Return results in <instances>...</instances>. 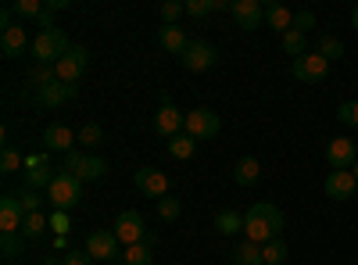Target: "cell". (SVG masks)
<instances>
[{
  "label": "cell",
  "mask_w": 358,
  "mask_h": 265,
  "mask_svg": "<svg viewBox=\"0 0 358 265\" xmlns=\"http://www.w3.org/2000/svg\"><path fill=\"white\" fill-rule=\"evenodd\" d=\"M194 136L190 133H176L172 140H169V155L172 158H179V162H187V158H194Z\"/></svg>",
  "instance_id": "obj_24"
},
{
  "label": "cell",
  "mask_w": 358,
  "mask_h": 265,
  "mask_svg": "<svg viewBox=\"0 0 358 265\" xmlns=\"http://www.w3.org/2000/svg\"><path fill=\"white\" fill-rule=\"evenodd\" d=\"M62 265H94V258H90L86 251H69V255L62 258Z\"/></svg>",
  "instance_id": "obj_43"
},
{
  "label": "cell",
  "mask_w": 358,
  "mask_h": 265,
  "mask_svg": "<svg viewBox=\"0 0 358 265\" xmlns=\"http://www.w3.org/2000/svg\"><path fill=\"white\" fill-rule=\"evenodd\" d=\"M25 50H33V43H29V33L22 29V22L8 25L4 33H0V54L4 57H22Z\"/></svg>",
  "instance_id": "obj_16"
},
{
  "label": "cell",
  "mask_w": 358,
  "mask_h": 265,
  "mask_svg": "<svg viewBox=\"0 0 358 265\" xmlns=\"http://www.w3.org/2000/svg\"><path fill=\"white\" fill-rule=\"evenodd\" d=\"M86 162H90V155H83V151H69V155L62 158V172H72V176H83V169H86Z\"/></svg>",
  "instance_id": "obj_33"
},
{
  "label": "cell",
  "mask_w": 358,
  "mask_h": 265,
  "mask_svg": "<svg viewBox=\"0 0 358 265\" xmlns=\"http://www.w3.org/2000/svg\"><path fill=\"white\" fill-rule=\"evenodd\" d=\"M122 262L126 265H151L155 262V251H151V244H147V241H140V244L126 248V258Z\"/></svg>",
  "instance_id": "obj_27"
},
{
  "label": "cell",
  "mask_w": 358,
  "mask_h": 265,
  "mask_svg": "<svg viewBox=\"0 0 358 265\" xmlns=\"http://www.w3.org/2000/svg\"><path fill=\"white\" fill-rule=\"evenodd\" d=\"M36 25H40V33H47V29H57V25H54V11L43 8V15L36 18Z\"/></svg>",
  "instance_id": "obj_45"
},
{
  "label": "cell",
  "mask_w": 358,
  "mask_h": 265,
  "mask_svg": "<svg viewBox=\"0 0 358 265\" xmlns=\"http://www.w3.org/2000/svg\"><path fill=\"white\" fill-rule=\"evenodd\" d=\"M326 162H330L334 172H348L355 162H358V147L351 136H334L330 143H326Z\"/></svg>",
  "instance_id": "obj_7"
},
{
  "label": "cell",
  "mask_w": 358,
  "mask_h": 265,
  "mask_svg": "<svg viewBox=\"0 0 358 265\" xmlns=\"http://www.w3.org/2000/svg\"><path fill=\"white\" fill-rule=\"evenodd\" d=\"M11 15H15L11 8H4V11H0V25H4V29H8V25H15V22H11Z\"/></svg>",
  "instance_id": "obj_47"
},
{
  "label": "cell",
  "mask_w": 358,
  "mask_h": 265,
  "mask_svg": "<svg viewBox=\"0 0 358 265\" xmlns=\"http://www.w3.org/2000/svg\"><path fill=\"white\" fill-rule=\"evenodd\" d=\"M280 229H283V212L276 208L273 201L251 204V212L244 215V237H248L251 244H268V241H276Z\"/></svg>",
  "instance_id": "obj_1"
},
{
  "label": "cell",
  "mask_w": 358,
  "mask_h": 265,
  "mask_svg": "<svg viewBox=\"0 0 358 265\" xmlns=\"http://www.w3.org/2000/svg\"><path fill=\"white\" fill-rule=\"evenodd\" d=\"M215 229L222 233V237H233V233H241L244 229V215H236V212H219L215 215Z\"/></svg>",
  "instance_id": "obj_25"
},
{
  "label": "cell",
  "mask_w": 358,
  "mask_h": 265,
  "mask_svg": "<svg viewBox=\"0 0 358 265\" xmlns=\"http://www.w3.org/2000/svg\"><path fill=\"white\" fill-rule=\"evenodd\" d=\"M351 172H355V180H358V162H355V165H351Z\"/></svg>",
  "instance_id": "obj_50"
},
{
  "label": "cell",
  "mask_w": 358,
  "mask_h": 265,
  "mask_svg": "<svg viewBox=\"0 0 358 265\" xmlns=\"http://www.w3.org/2000/svg\"><path fill=\"white\" fill-rule=\"evenodd\" d=\"M0 248H4V255H8V258H18V255H22V241H18V233H4Z\"/></svg>",
  "instance_id": "obj_41"
},
{
  "label": "cell",
  "mask_w": 358,
  "mask_h": 265,
  "mask_svg": "<svg viewBox=\"0 0 358 265\" xmlns=\"http://www.w3.org/2000/svg\"><path fill=\"white\" fill-rule=\"evenodd\" d=\"M50 183H54V176H50V169L43 165V155L29 158V169H25V190H40V187H50Z\"/></svg>",
  "instance_id": "obj_20"
},
{
  "label": "cell",
  "mask_w": 358,
  "mask_h": 265,
  "mask_svg": "<svg viewBox=\"0 0 358 265\" xmlns=\"http://www.w3.org/2000/svg\"><path fill=\"white\" fill-rule=\"evenodd\" d=\"M265 8V22L268 29H276V33H290L294 29V11L283 8V4H262Z\"/></svg>",
  "instance_id": "obj_21"
},
{
  "label": "cell",
  "mask_w": 358,
  "mask_h": 265,
  "mask_svg": "<svg viewBox=\"0 0 358 265\" xmlns=\"http://www.w3.org/2000/svg\"><path fill=\"white\" fill-rule=\"evenodd\" d=\"M308 29H315V15L312 11H294V33L308 36Z\"/></svg>",
  "instance_id": "obj_40"
},
{
  "label": "cell",
  "mask_w": 358,
  "mask_h": 265,
  "mask_svg": "<svg viewBox=\"0 0 358 265\" xmlns=\"http://www.w3.org/2000/svg\"><path fill=\"white\" fill-rule=\"evenodd\" d=\"M179 212H183V204H179L176 197H162V201H158V215H162L165 222L179 219Z\"/></svg>",
  "instance_id": "obj_39"
},
{
  "label": "cell",
  "mask_w": 358,
  "mask_h": 265,
  "mask_svg": "<svg viewBox=\"0 0 358 265\" xmlns=\"http://www.w3.org/2000/svg\"><path fill=\"white\" fill-rule=\"evenodd\" d=\"M258 176H262V165H258V158H241L233 165V180L241 183V187H251V183H258Z\"/></svg>",
  "instance_id": "obj_22"
},
{
  "label": "cell",
  "mask_w": 358,
  "mask_h": 265,
  "mask_svg": "<svg viewBox=\"0 0 358 265\" xmlns=\"http://www.w3.org/2000/svg\"><path fill=\"white\" fill-rule=\"evenodd\" d=\"M18 201H22V212H25V215H33V212H40V208H43L40 190H22V194H18Z\"/></svg>",
  "instance_id": "obj_35"
},
{
  "label": "cell",
  "mask_w": 358,
  "mask_h": 265,
  "mask_svg": "<svg viewBox=\"0 0 358 265\" xmlns=\"http://www.w3.org/2000/svg\"><path fill=\"white\" fill-rule=\"evenodd\" d=\"M290 72H294V79H301V83H322L326 76H330V62H326L319 50H308L301 57H294Z\"/></svg>",
  "instance_id": "obj_4"
},
{
  "label": "cell",
  "mask_w": 358,
  "mask_h": 265,
  "mask_svg": "<svg viewBox=\"0 0 358 265\" xmlns=\"http://www.w3.org/2000/svg\"><path fill=\"white\" fill-rule=\"evenodd\" d=\"M76 94H79V86L62 83V79H50L47 86H40V90H36V104H43V108H62V104L76 101Z\"/></svg>",
  "instance_id": "obj_10"
},
{
  "label": "cell",
  "mask_w": 358,
  "mask_h": 265,
  "mask_svg": "<svg viewBox=\"0 0 358 265\" xmlns=\"http://www.w3.org/2000/svg\"><path fill=\"white\" fill-rule=\"evenodd\" d=\"M86 62H90V54L83 50V47H72L65 57H62V62H57L54 65V79H62V83H79V76L86 72Z\"/></svg>",
  "instance_id": "obj_11"
},
{
  "label": "cell",
  "mask_w": 358,
  "mask_h": 265,
  "mask_svg": "<svg viewBox=\"0 0 358 265\" xmlns=\"http://www.w3.org/2000/svg\"><path fill=\"white\" fill-rule=\"evenodd\" d=\"M22 222H25V212H22L18 194H4V201H0V233H18Z\"/></svg>",
  "instance_id": "obj_18"
},
{
  "label": "cell",
  "mask_w": 358,
  "mask_h": 265,
  "mask_svg": "<svg viewBox=\"0 0 358 265\" xmlns=\"http://www.w3.org/2000/svg\"><path fill=\"white\" fill-rule=\"evenodd\" d=\"M183 62V69L187 72H208L215 62H219V50L208 43V40H190V47H187V54L179 57Z\"/></svg>",
  "instance_id": "obj_6"
},
{
  "label": "cell",
  "mask_w": 358,
  "mask_h": 265,
  "mask_svg": "<svg viewBox=\"0 0 358 265\" xmlns=\"http://www.w3.org/2000/svg\"><path fill=\"white\" fill-rule=\"evenodd\" d=\"M115 237H118V244H126V248L140 244V241L147 237L143 215H140V212H122V215L115 219Z\"/></svg>",
  "instance_id": "obj_9"
},
{
  "label": "cell",
  "mask_w": 358,
  "mask_h": 265,
  "mask_svg": "<svg viewBox=\"0 0 358 265\" xmlns=\"http://www.w3.org/2000/svg\"><path fill=\"white\" fill-rule=\"evenodd\" d=\"M233 262H236V265H265V258H262V244H251V241L236 244V248H233Z\"/></svg>",
  "instance_id": "obj_23"
},
{
  "label": "cell",
  "mask_w": 358,
  "mask_h": 265,
  "mask_svg": "<svg viewBox=\"0 0 358 265\" xmlns=\"http://www.w3.org/2000/svg\"><path fill=\"white\" fill-rule=\"evenodd\" d=\"M101 140H104V129H101L97 122H86V126H79V133H76V143H79V147H101Z\"/></svg>",
  "instance_id": "obj_29"
},
{
  "label": "cell",
  "mask_w": 358,
  "mask_h": 265,
  "mask_svg": "<svg viewBox=\"0 0 358 265\" xmlns=\"http://www.w3.org/2000/svg\"><path fill=\"white\" fill-rule=\"evenodd\" d=\"M262 258H265V265H283L287 262V244L276 237V241H268V244H262Z\"/></svg>",
  "instance_id": "obj_30"
},
{
  "label": "cell",
  "mask_w": 358,
  "mask_h": 265,
  "mask_svg": "<svg viewBox=\"0 0 358 265\" xmlns=\"http://www.w3.org/2000/svg\"><path fill=\"white\" fill-rule=\"evenodd\" d=\"M183 126H187V115L179 111L176 104H162V108H158V115H155V133H158V136L172 140Z\"/></svg>",
  "instance_id": "obj_15"
},
{
  "label": "cell",
  "mask_w": 358,
  "mask_h": 265,
  "mask_svg": "<svg viewBox=\"0 0 358 265\" xmlns=\"http://www.w3.org/2000/svg\"><path fill=\"white\" fill-rule=\"evenodd\" d=\"M337 119H341L344 126H355V101H348V104L337 108Z\"/></svg>",
  "instance_id": "obj_44"
},
{
  "label": "cell",
  "mask_w": 358,
  "mask_h": 265,
  "mask_svg": "<svg viewBox=\"0 0 358 265\" xmlns=\"http://www.w3.org/2000/svg\"><path fill=\"white\" fill-rule=\"evenodd\" d=\"M355 126H358V101H355Z\"/></svg>",
  "instance_id": "obj_49"
},
{
  "label": "cell",
  "mask_w": 358,
  "mask_h": 265,
  "mask_svg": "<svg viewBox=\"0 0 358 265\" xmlns=\"http://www.w3.org/2000/svg\"><path fill=\"white\" fill-rule=\"evenodd\" d=\"M69 50H72V43H69V36L62 33V29H47V33H36V40H33L36 65H57Z\"/></svg>",
  "instance_id": "obj_3"
},
{
  "label": "cell",
  "mask_w": 358,
  "mask_h": 265,
  "mask_svg": "<svg viewBox=\"0 0 358 265\" xmlns=\"http://www.w3.org/2000/svg\"><path fill=\"white\" fill-rule=\"evenodd\" d=\"M104 172H108V162H104V158H97V155H90V162H86V169H83L79 180H83V183H94V180H101Z\"/></svg>",
  "instance_id": "obj_32"
},
{
  "label": "cell",
  "mask_w": 358,
  "mask_h": 265,
  "mask_svg": "<svg viewBox=\"0 0 358 265\" xmlns=\"http://www.w3.org/2000/svg\"><path fill=\"white\" fill-rule=\"evenodd\" d=\"M229 15H233V22L241 25V29H248V33L265 22V8L258 4V0H233V4H229Z\"/></svg>",
  "instance_id": "obj_12"
},
{
  "label": "cell",
  "mask_w": 358,
  "mask_h": 265,
  "mask_svg": "<svg viewBox=\"0 0 358 265\" xmlns=\"http://www.w3.org/2000/svg\"><path fill=\"white\" fill-rule=\"evenodd\" d=\"M136 190L143 194V197H169V176L162 172V169H140L136 172Z\"/></svg>",
  "instance_id": "obj_13"
},
{
  "label": "cell",
  "mask_w": 358,
  "mask_h": 265,
  "mask_svg": "<svg viewBox=\"0 0 358 265\" xmlns=\"http://www.w3.org/2000/svg\"><path fill=\"white\" fill-rule=\"evenodd\" d=\"M47 201L54 204L57 212H72L76 204L83 201V180L72 172H57L54 183L47 187Z\"/></svg>",
  "instance_id": "obj_2"
},
{
  "label": "cell",
  "mask_w": 358,
  "mask_h": 265,
  "mask_svg": "<svg viewBox=\"0 0 358 265\" xmlns=\"http://www.w3.org/2000/svg\"><path fill=\"white\" fill-rule=\"evenodd\" d=\"M43 147H47V151H62V155L76 151V129L65 126V122H50L43 129Z\"/></svg>",
  "instance_id": "obj_14"
},
{
  "label": "cell",
  "mask_w": 358,
  "mask_h": 265,
  "mask_svg": "<svg viewBox=\"0 0 358 265\" xmlns=\"http://www.w3.org/2000/svg\"><path fill=\"white\" fill-rule=\"evenodd\" d=\"M326 197H334V201H351L355 190H358V180H355V172H330L326 176V183H322Z\"/></svg>",
  "instance_id": "obj_17"
},
{
  "label": "cell",
  "mask_w": 358,
  "mask_h": 265,
  "mask_svg": "<svg viewBox=\"0 0 358 265\" xmlns=\"http://www.w3.org/2000/svg\"><path fill=\"white\" fill-rule=\"evenodd\" d=\"M319 54L326 57V62H334V57H344V43L337 36H322L319 40Z\"/></svg>",
  "instance_id": "obj_34"
},
{
  "label": "cell",
  "mask_w": 358,
  "mask_h": 265,
  "mask_svg": "<svg viewBox=\"0 0 358 265\" xmlns=\"http://www.w3.org/2000/svg\"><path fill=\"white\" fill-rule=\"evenodd\" d=\"M50 229L65 237V233H69V212H54V215H50Z\"/></svg>",
  "instance_id": "obj_42"
},
{
  "label": "cell",
  "mask_w": 358,
  "mask_h": 265,
  "mask_svg": "<svg viewBox=\"0 0 358 265\" xmlns=\"http://www.w3.org/2000/svg\"><path fill=\"white\" fill-rule=\"evenodd\" d=\"M43 229H47V215L43 212H33V215H25V222H22V237L25 241H40Z\"/></svg>",
  "instance_id": "obj_26"
},
{
  "label": "cell",
  "mask_w": 358,
  "mask_h": 265,
  "mask_svg": "<svg viewBox=\"0 0 358 265\" xmlns=\"http://www.w3.org/2000/svg\"><path fill=\"white\" fill-rule=\"evenodd\" d=\"M158 43H162L169 54L183 57V54H187V47H190V36H187V29H179V25H165L162 33H158Z\"/></svg>",
  "instance_id": "obj_19"
},
{
  "label": "cell",
  "mask_w": 358,
  "mask_h": 265,
  "mask_svg": "<svg viewBox=\"0 0 358 265\" xmlns=\"http://www.w3.org/2000/svg\"><path fill=\"white\" fill-rule=\"evenodd\" d=\"M194 140H215L219 136V129H222V119L212 111V108H194L190 115H187V126H183Z\"/></svg>",
  "instance_id": "obj_5"
},
{
  "label": "cell",
  "mask_w": 358,
  "mask_h": 265,
  "mask_svg": "<svg viewBox=\"0 0 358 265\" xmlns=\"http://www.w3.org/2000/svg\"><path fill=\"white\" fill-rule=\"evenodd\" d=\"M43 4H47L50 11H69V8H72L69 0H43Z\"/></svg>",
  "instance_id": "obj_46"
},
{
  "label": "cell",
  "mask_w": 358,
  "mask_h": 265,
  "mask_svg": "<svg viewBox=\"0 0 358 265\" xmlns=\"http://www.w3.org/2000/svg\"><path fill=\"white\" fill-rule=\"evenodd\" d=\"M18 169H22V155L15 151V147H4V155H0V172L11 176V172H18Z\"/></svg>",
  "instance_id": "obj_36"
},
{
  "label": "cell",
  "mask_w": 358,
  "mask_h": 265,
  "mask_svg": "<svg viewBox=\"0 0 358 265\" xmlns=\"http://www.w3.org/2000/svg\"><path fill=\"white\" fill-rule=\"evenodd\" d=\"M351 29H355V33H358V8L351 11Z\"/></svg>",
  "instance_id": "obj_48"
},
{
  "label": "cell",
  "mask_w": 358,
  "mask_h": 265,
  "mask_svg": "<svg viewBox=\"0 0 358 265\" xmlns=\"http://www.w3.org/2000/svg\"><path fill=\"white\" fill-rule=\"evenodd\" d=\"M86 255L94 262H115V255H118L115 229H94V233H90V237H86Z\"/></svg>",
  "instance_id": "obj_8"
},
{
  "label": "cell",
  "mask_w": 358,
  "mask_h": 265,
  "mask_svg": "<svg viewBox=\"0 0 358 265\" xmlns=\"http://www.w3.org/2000/svg\"><path fill=\"white\" fill-rule=\"evenodd\" d=\"M179 15H187V4H179V0H165V4H162V22L165 25H176Z\"/></svg>",
  "instance_id": "obj_38"
},
{
  "label": "cell",
  "mask_w": 358,
  "mask_h": 265,
  "mask_svg": "<svg viewBox=\"0 0 358 265\" xmlns=\"http://www.w3.org/2000/svg\"><path fill=\"white\" fill-rule=\"evenodd\" d=\"M283 50L290 54V57H301V54H308V36L305 33H294V29H290V33H283Z\"/></svg>",
  "instance_id": "obj_28"
},
{
  "label": "cell",
  "mask_w": 358,
  "mask_h": 265,
  "mask_svg": "<svg viewBox=\"0 0 358 265\" xmlns=\"http://www.w3.org/2000/svg\"><path fill=\"white\" fill-rule=\"evenodd\" d=\"M43 8H47L43 0H15V4H11V11H15L18 18H33V22L43 15Z\"/></svg>",
  "instance_id": "obj_31"
},
{
  "label": "cell",
  "mask_w": 358,
  "mask_h": 265,
  "mask_svg": "<svg viewBox=\"0 0 358 265\" xmlns=\"http://www.w3.org/2000/svg\"><path fill=\"white\" fill-rule=\"evenodd\" d=\"M212 11H219L215 0H187V15L190 18H204V15H212Z\"/></svg>",
  "instance_id": "obj_37"
}]
</instances>
